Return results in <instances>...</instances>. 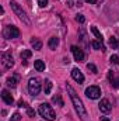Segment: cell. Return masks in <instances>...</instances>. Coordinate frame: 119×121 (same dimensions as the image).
Wrapping results in <instances>:
<instances>
[{"label":"cell","instance_id":"cell-1","mask_svg":"<svg viewBox=\"0 0 119 121\" xmlns=\"http://www.w3.org/2000/svg\"><path fill=\"white\" fill-rule=\"evenodd\" d=\"M66 89L69 91V94H70V99H71V103H73V106H74V108H76V111H77V114L83 118V120H86L87 118V111H86V108H84V104H83V101L80 100V97L77 96V93L76 90L70 86V85H67L66 86Z\"/></svg>","mask_w":119,"mask_h":121},{"label":"cell","instance_id":"cell-2","mask_svg":"<svg viewBox=\"0 0 119 121\" xmlns=\"http://www.w3.org/2000/svg\"><path fill=\"white\" fill-rule=\"evenodd\" d=\"M38 113L41 114V117H44L45 120L48 121H55L56 120V114L53 111V108L48 104V103H42L38 108Z\"/></svg>","mask_w":119,"mask_h":121},{"label":"cell","instance_id":"cell-3","mask_svg":"<svg viewBox=\"0 0 119 121\" xmlns=\"http://www.w3.org/2000/svg\"><path fill=\"white\" fill-rule=\"evenodd\" d=\"M10 6H11V10L16 13V16H18V18L24 23V24H27V26H30L31 21L30 18L27 17V14H25V11L20 7V4L17 3V1H10Z\"/></svg>","mask_w":119,"mask_h":121},{"label":"cell","instance_id":"cell-4","mask_svg":"<svg viewBox=\"0 0 119 121\" xmlns=\"http://www.w3.org/2000/svg\"><path fill=\"white\" fill-rule=\"evenodd\" d=\"M28 91L32 96H38V93L41 91V82L38 78H31L28 80Z\"/></svg>","mask_w":119,"mask_h":121},{"label":"cell","instance_id":"cell-5","mask_svg":"<svg viewBox=\"0 0 119 121\" xmlns=\"http://www.w3.org/2000/svg\"><path fill=\"white\" fill-rule=\"evenodd\" d=\"M3 35H4V38H7V39L17 38V37L20 35V30H18L17 27H14V26H7V27H4V30H3Z\"/></svg>","mask_w":119,"mask_h":121},{"label":"cell","instance_id":"cell-6","mask_svg":"<svg viewBox=\"0 0 119 121\" xmlns=\"http://www.w3.org/2000/svg\"><path fill=\"white\" fill-rule=\"evenodd\" d=\"M86 96H87L88 99L95 100V99H98V97L101 96V89H99L98 86H90V87L86 89Z\"/></svg>","mask_w":119,"mask_h":121},{"label":"cell","instance_id":"cell-7","mask_svg":"<svg viewBox=\"0 0 119 121\" xmlns=\"http://www.w3.org/2000/svg\"><path fill=\"white\" fill-rule=\"evenodd\" d=\"M1 60H3V66H4L6 69H10V68L14 65V59H13V56H11L10 52H4V54L1 55Z\"/></svg>","mask_w":119,"mask_h":121},{"label":"cell","instance_id":"cell-8","mask_svg":"<svg viewBox=\"0 0 119 121\" xmlns=\"http://www.w3.org/2000/svg\"><path fill=\"white\" fill-rule=\"evenodd\" d=\"M98 108H99L101 113H109L112 110V106H111V103H109L108 99H102L99 101V104H98Z\"/></svg>","mask_w":119,"mask_h":121},{"label":"cell","instance_id":"cell-9","mask_svg":"<svg viewBox=\"0 0 119 121\" xmlns=\"http://www.w3.org/2000/svg\"><path fill=\"white\" fill-rule=\"evenodd\" d=\"M71 52H73V56H74V59L77 60V62H83L84 60V52L79 48V47H76V45H73L71 47Z\"/></svg>","mask_w":119,"mask_h":121},{"label":"cell","instance_id":"cell-10","mask_svg":"<svg viewBox=\"0 0 119 121\" xmlns=\"http://www.w3.org/2000/svg\"><path fill=\"white\" fill-rule=\"evenodd\" d=\"M71 78H73L77 83H83V82H84V75H83L81 70L77 69V68H74V69L71 70Z\"/></svg>","mask_w":119,"mask_h":121},{"label":"cell","instance_id":"cell-11","mask_svg":"<svg viewBox=\"0 0 119 121\" xmlns=\"http://www.w3.org/2000/svg\"><path fill=\"white\" fill-rule=\"evenodd\" d=\"M1 99H3V101L6 103V104H13L14 103V99H13V96H11V93L8 90H1Z\"/></svg>","mask_w":119,"mask_h":121},{"label":"cell","instance_id":"cell-12","mask_svg":"<svg viewBox=\"0 0 119 121\" xmlns=\"http://www.w3.org/2000/svg\"><path fill=\"white\" fill-rule=\"evenodd\" d=\"M108 78H109V82H111L112 87H119V78L114 75V72H109L108 73Z\"/></svg>","mask_w":119,"mask_h":121},{"label":"cell","instance_id":"cell-13","mask_svg":"<svg viewBox=\"0 0 119 121\" xmlns=\"http://www.w3.org/2000/svg\"><path fill=\"white\" fill-rule=\"evenodd\" d=\"M31 45H32V48L35 51H41L42 49V41L39 38H32L31 39Z\"/></svg>","mask_w":119,"mask_h":121},{"label":"cell","instance_id":"cell-14","mask_svg":"<svg viewBox=\"0 0 119 121\" xmlns=\"http://www.w3.org/2000/svg\"><path fill=\"white\" fill-rule=\"evenodd\" d=\"M91 45H92V48H94V49L105 51V47H104V44H102V41H101V39H95V41H92V42H91Z\"/></svg>","mask_w":119,"mask_h":121},{"label":"cell","instance_id":"cell-15","mask_svg":"<svg viewBox=\"0 0 119 121\" xmlns=\"http://www.w3.org/2000/svg\"><path fill=\"white\" fill-rule=\"evenodd\" d=\"M58 45H59V38H56V37H52V38L49 39V42H48V47H49L51 49H56Z\"/></svg>","mask_w":119,"mask_h":121},{"label":"cell","instance_id":"cell-16","mask_svg":"<svg viewBox=\"0 0 119 121\" xmlns=\"http://www.w3.org/2000/svg\"><path fill=\"white\" fill-rule=\"evenodd\" d=\"M17 83H18V76H17V75H14V76H11V78L7 79V85H8L10 87H16Z\"/></svg>","mask_w":119,"mask_h":121},{"label":"cell","instance_id":"cell-17","mask_svg":"<svg viewBox=\"0 0 119 121\" xmlns=\"http://www.w3.org/2000/svg\"><path fill=\"white\" fill-rule=\"evenodd\" d=\"M34 66H35V69H36L38 72H44V70H45V63H44L41 59H39V60H35Z\"/></svg>","mask_w":119,"mask_h":121},{"label":"cell","instance_id":"cell-18","mask_svg":"<svg viewBox=\"0 0 119 121\" xmlns=\"http://www.w3.org/2000/svg\"><path fill=\"white\" fill-rule=\"evenodd\" d=\"M31 55H32V52H31L30 49H24V51L20 54V56H21V59L24 60V63H27V60H25V59L31 58Z\"/></svg>","mask_w":119,"mask_h":121},{"label":"cell","instance_id":"cell-19","mask_svg":"<svg viewBox=\"0 0 119 121\" xmlns=\"http://www.w3.org/2000/svg\"><path fill=\"white\" fill-rule=\"evenodd\" d=\"M52 90V82L51 80H45V85H44V91L45 94H49Z\"/></svg>","mask_w":119,"mask_h":121},{"label":"cell","instance_id":"cell-20","mask_svg":"<svg viewBox=\"0 0 119 121\" xmlns=\"http://www.w3.org/2000/svg\"><path fill=\"white\" fill-rule=\"evenodd\" d=\"M109 45L112 47V49H118V48H119L118 39H116L115 37H111V38H109Z\"/></svg>","mask_w":119,"mask_h":121},{"label":"cell","instance_id":"cell-21","mask_svg":"<svg viewBox=\"0 0 119 121\" xmlns=\"http://www.w3.org/2000/svg\"><path fill=\"white\" fill-rule=\"evenodd\" d=\"M91 32L97 37V39H101V41H102V35H101V32L98 31V28H97V27H91Z\"/></svg>","mask_w":119,"mask_h":121},{"label":"cell","instance_id":"cell-22","mask_svg":"<svg viewBox=\"0 0 119 121\" xmlns=\"http://www.w3.org/2000/svg\"><path fill=\"white\" fill-rule=\"evenodd\" d=\"M87 69L91 70L92 73H97V72H98V70H97V66H95L94 63H87Z\"/></svg>","mask_w":119,"mask_h":121},{"label":"cell","instance_id":"cell-23","mask_svg":"<svg viewBox=\"0 0 119 121\" xmlns=\"http://www.w3.org/2000/svg\"><path fill=\"white\" fill-rule=\"evenodd\" d=\"M109 60H111V63H114V65H119V56L118 55H112Z\"/></svg>","mask_w":119,"mask_h":121},{"label":"cell","instance_id":"cell-24","mask_svg":"<svg viewBox=\"0 0 119 121\" xmlns=\"http://www.w3.org/2000/svg\"><path fill=\"white\" fill-rule=\"evenodd\" d=\"M53 101H55V103H58L60 107H63V100L60 99V96H55V97H53Z\"/></svg>","mask_w":119,"mask_h":121},{"label":"cell","instance_id":"cell-25","mask_svg":"<svg viewBox=\"0 0 119 121\" xmlns=\"http://www.w3.org/2000/svg\"><path fill=\"white\" fill-rule=\"evenodd\" d=\"M76 20H77V21H79L80 24H83V23L86 21V17H84L83 14H77V17H76Z\"/></svg>","mask_w":119,"mask_h":121},{"label":"cell","instance_id":"cell-26","mask_svg":"<svg viewBox=\"0 0 119 121\" xmlns=\"http://www.w3.org/2000/svg\"><path fill=\"white\" fill-rule=\"evenodd\" d=\"M27 113H28V116H30V117H35V111H34L31 107H28V106H27Z\"/></svg>","mask_w":119,"mask_h":121},{"label":"cell","instance_id":"cell-27","mask_svg":"<svg viewBox=\"0 0 119 121\" xmlns=\"http://www.w3.org/2000/svg\"><path fill=\"white\" fill-rule=\"evenodd\" d=\"M20 118H21V116H20L18 113H16V114H13V117H11L10 121H20Z\"/></svg>","mask_w":119,"mask_h":121},{"label":"cell","instance_id":"cell-28","mask_svg":"<svg viewBox=\"0 0 119 121\" xmlns=\"http://www.w3.org/2000/svg\"><path fill=\"white\" fill-rule=\"evenodd\" d=\"M38 4L41 7H46L48 6V0H38Z\"/></svg>","mask_w":119,"mask_h":121},{"label":"cell","instance_id":"cell-29","mask_svg":"<svg viewBox=\"0 0 119 121\" xmlns=\"http://www.w3.org/2000/svg\"><path fill=\"white\" fill-rule=\"evenodd\" d=\"M67 6H69V7H73L74 4H73V1H71V0H69V1H67Z\"/></svg>","mask_w":119,"mask_h":121},{"label":"cell","instance_id":"cell-30","mask_svg":"<svg viewBox=\"0 0 119 121\" xmlns=\"http://www.w3.org/2000/svg\"><path fill=\"white\" fill-rule=\"evenodd\" d=\"M101 121H111V120H109L108 117H102V118H101Z\"/></svg>","mask_w":119,"mask_h":121},{"label":"cell","instance_id":"cell-31","mask_svg":"<svg viewBox=\"0 0 119 121\" xmlns=\"http://www.w3.org/2000/svg\"><path fill=\"white\" fill-rule=\"evenodd\" d=\"M86 1H87V3H92V4L97 3V0H86Z\"/></svg>","mask_w":119,"mask_h":121}]
</instances>
